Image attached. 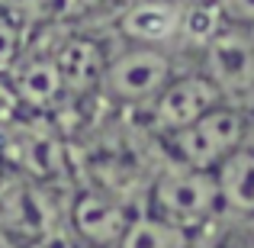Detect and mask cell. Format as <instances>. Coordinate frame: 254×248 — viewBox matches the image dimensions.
I'll use <instances>...</instances> for the list:
<instances>
[{"mask_svg":"<svg viewBox=\"0 0 254 248\" xmlns=\"http://www.w3.org/2000/svg\"><path fill=\"white\" fill-rule=\"evenodd\" d=\"M142 210L155 213L164 223L196 236V232H203L206 226H212L222 216L216 174L168 158V165L151 177Z\"/></svg>","mask_w":254,"mask_h":248,"instance_id":"1","label":"cell"},{"mask_svg":"<svg viewBox=\"0 0 254 248\" xmlns=\"http://www.w3.org/2000/svg\"><path fill=\"white\" fill-rule=\"evenodd\" d=\"M245 129H248V110L242 103H219L196 123L164 136V152L171 162L199 167V171H216L232 152L245 145Z\"/></svg>","mask_w":254,"mask_h":248,"instance_id":"2","label":"cell"},{"mask_svg":"<svg viewBox=\"0 0 254 248\" xmlns=\"http://www.w3.org/2000/svg\"><path fill=\"white\" fill-rule=\"evenodd\" d=\"M174 75H177V68H174L171 52L148 49V45H123L106 62L100 90L119 106L145 110Z\"/></svg>","mask_w":254,"mask_h":248,"instance_id":"3","label":"cell"},{"mask_svg":"<svg viewBox=\"0 0 254 248\" xmlns=\"http://www.w3.org/2000/svg\"><path fill=\"white\" fill-rule=\"evenodd\" d=\"M225 103V93L212 84L209 75L203 71H177L164 90L145 106V123L158 139L171 136V132L184 129V126L196 123L203 113H209L212 106Z\"/></svg>","mask_w":254,"mask_h":248,"instance_id":"4","label":"cell"},{"mask_svg":"<svg viewBox=\"0 0 254 248\" xmlns=\"http://www.w3.org/2000/svg\"><path fill=\"white\" fill-rule=\"evenodd\" d=\"M203 75L225 93L229 103L248 100L254 93V29L225 23L222 32L203 52Z\"/></svg>","mask_w":254,"mask_h":248,"instance_id":"5","label":"cell"},{"mask_svg":"<svg viewBox=\"0 0 254 248\" xmlns=\"http://www.w3.org/2000/svg\"><path fill=\"white\" fill-rule=\"evenodd\" d=\"M135 213L138 210H129L113 193L100 187H84L68 203V232L93 248H116Z\"/></svg>","mask_w":254,"mask_h":248,"instance_id":"6","label":"cell"},{"mask_svg":"<svg viewBox=\"0 0 254 248\" xmlns=\"http://www.w3.org/2000/svg\"><path fill=\"white\" fill-rule=\"evenodd\" d=\"M187 0H142L116 10V36L126 45H148V49L174 52L180 49Z\"/></svg>","mask_w":254,"mask_h":248,"instance_id":"7","label":"cell"},{"mask_svg":"<svg viewBox=\"0 0 254 248\" xmlns=\"http://www.w3.org/2000/svg\"><path fill=\"white\" fill-rule=\"evenodd\" d=\"M6 84H10L16 103L32 113H52L68 100L62 71H58L52 52H23V58L6 75Z\"/></svg>","mask_w":254,"mask_h":248,"instance_id":"8","label":"cell"},{"mask_svg":"<svg viewBox=\"0 0 254 248\" xmlns=\"http://www.w3.org/2000/svg\"><path fill=\"white\" fill-rule=\"evenodd\" d=\"M0 236L26 239L36 245L55 236V216L39 184L26 180L0 193Z\"/></svg>","mask_w":254,"mask_h":248,"instance_id":"9","label":"cell"},{"mask_svg":"<svg viewBox=\"0 0 254 248\" xmlns=\"http://www.w3.org/2000/svg\"><path fill=\"white\" fill-rule=\"evenodd\" d=\"M52 55H55V65L62 71L68 97H87V93L100 90L106 62H110V55L100 45V39L84 36V32H68L52 49Z\"/></svg>","mask_w":254,"mask_h":248,"instance_id":"10","label":"cell"},{"mask_svg":"<svg viewBox=\"0 0 254 248\" xmlns=\"http://www.w3.org/2000/svg\"><path fill=\"white\" fill-rule=\"evenodd\" d=\"M212 174H216L219 200H222V216L254 219V152L242 145Z\"/></svg>","mask_w":254,"mask_h":248,"instance_id":"11","label":"cell"},{"mask_svg":"<svg viewBox=\"0 0 254 248\" xmlns=\"http://www.w3.org/2000/svg\"><path fill=\"white\" fill-rule=\"evenodd\" d=\"M16 162L29 177L49 180L55 174H62L64 167V152L55 132L45 129H23L16 132Z\"/></svg>","mask_w":254,"mask_h":248,"instance_id":"12","label":"cell"},{"mask_svg":"<svg viewBox=\"0 0 254 248\" xmlns=\"http://www.w3.org/2000/svg\"><path fill=\"white\" fill-rule=\"evenodd\" d=\"M193 239L196 236L164 223L155 213L138 210L135 216H132L129 229L123 232V239H119L116 248H193Z\"/></svg>","mask_w":254,"mask_h":248,"instance_id":"13","label":"cell"},{"mask_svg":"<svg viewBox=\"0 0 254 248\" xmlns=\"http://www.w3.org/2000/svg\"><path fill=\"white\" fill-rule=\"evenodd\" d=\"M52 6H55V0H0V13L16 19L26 32L52 23Z\"/></svg>","mask_w":254,"mask_h":248,"instance_id":"14","label":"cell"},{"mask_svg":"<svg viewBox=\"0 0 254 248\" xmlns=\"http://www.w3.org/2000/svg\"><path fill=\"white\" fill-rule=\"evenodd\" d=\"M23 52H26V29L6 13H0V78L10 75L13 65L23 58Z\"/></svg>","mask_w":254,"mask_h":248,"instance_id":"15","label":"cell"},{"mask_svg":"<svg viewBox=\"0 0 254 248\" xmlns=\"http://www.w3.org/2000/svg\"><path fill=\"white\" fill-rule=\"evenodd\" d=\"M116 0H55L52 6V23H84L103 13Z\"/></svg>","mask_w":254,"mask_h":248,"instance_id":"16","label":"cell"},{"mask_svg":"<svg viewBox=\"0 0 254 248\" xmlns=\"http://www.w3.org/2000/svg\"><path fill=\"white\" fill-rule=\"evenodd\" d=\"M222 6L225 19L235 26H245V29H254V0H216Z\"/></svg>","mask_w":254,"mask_h":248,"instance_id":"17","label":"cell"},{"mask_svg":"<svg viewBox=\"0 0 254 248\" xmlns=\"http://www.w3.org/2000/svg\"><path fill=\"white\" fill-rule=\"evenodd\" d=\"M39 248H93V245H87V242H81V239H74L71 232H55V236L45 239Z\"/></svg>","mask_w":254,"mask_h":248,"instance_id":"18","label":"cell"},{"mask_svg":"<svg viewBox=\"0 0 254 248\" xmlns=\"http://www.w3.org/2000/svg\"><path fill=\"white\" fill-rule=\"evenodd\" d=\"M245 149L254 152V113L248 110V129H245Z\"/></svg>","mask_w":254,"mask_h":248,"instance_id":"19","label":"cell"},{"mask_svg":"<svg viewBox=\"0 0 254 248\" xmlns=\"http://www.w3.org/2000/svg\"><path fill=\"white\" fill-rule=\"evenodd\" d=\"M3 162H6V142H3V136H0V174H3Z\"/></svg>","mask_w":254,"mask_h":248,"instance_id":"20","label":"cell"},{"mask_svg":"<svg viewBox=\"0 0 254 248\" xmlns=\"http://www.w3.org/2000/svg\"><path fill=\"white\" fill-rule=\"evenodd\" d=\"M235 248H254V239H245L242 245H235Z\"/></svg>","mask_w":254,"mask_h":248,"instance_id":"21","label":"cell"},{"mask_svg":"<svg viewBox=\"0 0 254 248\" xmlns=\"http://www.w3.org/2000/svg\"><path fill=\"white\" fill-rule=\"evenodd\" d=\"M0 248H6V239L3 236H0Z\"/></svg>","mask_w":254,"mask_h":248,"instance_id":"22","label":"cell"}]
</instances>
